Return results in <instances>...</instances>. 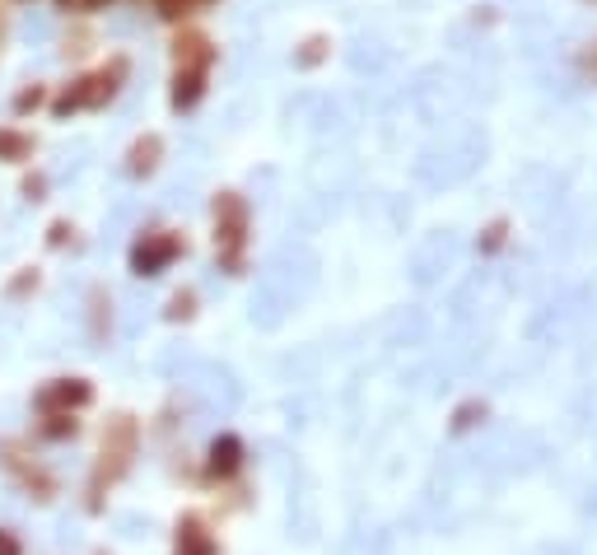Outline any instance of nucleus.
Returning <instances> with one entry per match:
<instances>
[{"mask_svg": "<svg viewBox=\"0 0 597 555\" xmlns=\"http://www.w3.org/2000/svg\"><path fill=\"white\" fill-rule=\"evenodd\" d=\"M178 257V238H145V243H136V253H131V267L136 275H160L168 261Z\"/></svg>", "mask_w": 597, "mask_h": 555, "instance_id": "nucleus-2", "label": "nucleus"}, {"mask_svg": "<svg viewBox=\"0 0 597 555\" xmlns=\"http://www.w3.org/2000/svg\"><path fill=\"white\" fill-rule=\"evenodd\" d=\"M215 220H219V234H215L219 261H225L229 271H239V261H243V238H247V206H243L233 192H225V196L215 202Z\"/></svg>", "mask_w": 597, "mask_h": 555, "instance_id": "nucleus-1", "label": "nucleus"}, {"mask_svg": "<svg viewBox=\"0 0 597 555\" xmlns=\"http://www.w3.org/2000/svg\"><path fill=\"white\" fill-rule=\"evenodd\" d=\"M0 555H24V551H20V542H14L10 532H0Z\"/></svg>", "mask_w": 597, "mask_h": 555, "instance_id": "nucleus-10", "label": "nucleus"}, {"mask_svg": "<svg viewBox=\"0 0 597 555\" xmlns=\"http://www.w3.org/2000/svg\"><path fill=\"white\" fill-rule=\"evenodd\" d=\"M485 415H491V406H485V402H462L458 411H453V435H467V429H477Z\"/></svg>", "mask_w": 597, "mask_h": 555, "instance_id": "nucleus-6", "label": "nucleus"}, {"mask_svg": "<svg viewBox=\"0 0 597 555\" xmlns=\"http://www.w3.org/2000/svg\"><path fill=\"white\" fill-rule=\"evenodd\" d=\"M584 66H588V70H593V80H597V48H593V52H588V56H584Z\"/></svg>", "mask_w": 597, "mask_h": 555, "instance_id": "nucleus-12", "label": "nucleus"}, {"mask_svg": "<svg viewBox=\"0 0 597 555\" xmlns=\"http://www.w3.org/2000/svg\"><path fill=\"white\" fill-rule=\"evenodd\" d=\"M322 48H327V42H322V38H313V42H308V48H304V56H298V61H318V56H322Z\"/></svg>", "mask_w": 597, "mask_h": 555, "instance_id": "nucleus-11", "label": "nucleus"}, {"mask_svg": "<svg viewBox=\"0 0 597 555\" xmlns=\"http://www.w3.org/2000/svg\"><path fill=\"white\" fill-rule=\"evenodd\" d=\"M154 154H160V141H154V135H150V141L145 145H136V173H150V168H154Z\"/></svg>", "mask_w": 597, "mask_h": 555, "instance_id": "nucleus-8", "label": "nucleus"}, {"mask_svg": "<svg viewBox=\"0 0 597 555\" xmlns=\"http://www.w3.org/2000/svg\"><path fill=\"white\" fill-rule=\"evenodd\" d=\"M173 555H215V537L201 528L196 518H187L178 528V551H173Z\"/></svg>", "mask_w": 597, "mask_h": 555, "instance_id": "nucleus-4", "label": "nucleus"}, {"mask_svg": "<svg viewBox=\"0 0 597 555\" xmlns=\"http://www.w3.org/2000/svg\"><path fill=\"white\" fill-rule=\"evenodd\" d=\"M89 402V383L71 378V383H56V388L42 392V411H56V406H85Z\"/></svg>", "mask_w": 597, "mask_h": 555, "instance_id": "nucleus-5", "label": "nucleus"}, {"mask_svg": "<svg viewBox=\"0 0 597 555\" xmlns=\"http://www.w3.org/2000/svg\"><path fill=\"white\" fill-rule=\"evenodd\" d=\"M206 467H211V476H233V472L243 467V443L233 439V435H219L211 443V462H206Z\"/></svg>", "mask_w": 597, "mask_h": 555, "instance_id": "nucleus-3", "label": "nucleus"}, {"mask_svg": "<svg viewBox=\"0 0 597 555\" xmlns=\"http://www.w3.org/2000/svg\"><path fill=\"white\" fill-rule=\"evenodd\" d=\"M505 238H509V220H495L481 234V253H499V248H505Z\"/></svg>", "mask_w": 597, "mask_h": 555, "instance_id": "nucleus-7", "label": "nucleus"}, {"mask_svg": "<svg viewBox=\"0 0 597 555\" xmlns=\"http://www.w3.org/2000/svg\"><path fill=\"white\" fill-rule=\"evenodd\" d=\"M28 150V141L24 135H10V131H0V154H24Z\"/></svg>", "mask_w": 597, "mask_h": 555, "instance_id": "nucleus-9", "label": "nucleus"}]
</instances>
